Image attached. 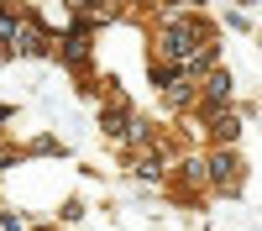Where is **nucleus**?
<instances>
[{
    "label": "nucleus",
    "mask_w": 262,
    "mask_h": 231,
    "mask_svg": "<svg viewBox=\"0 0 262 231\" xmlns=\"http://www.w3.org/2000/svg\"><path fill=\"white\" fill-rule=\"evenodd\" d=\"M236 132H242L236 116H215V137H221V142H236Z\"/></svg>",
    "instance_id": "7ed1b4c3"
},
{
    "label": "nucleus",
    "mask_w": 262,
    "mask_h": 231,
    "mask_svg": "<svg viewBox=\"0 0 262 231\" xmlns=\"http://www.w3.org/2000/svg\"><path fill=\"white\" fill-rule=\"evenodd\" d=\"M205 168H210V179L221 184V189H236V184H242V163H236L231 153H215Z\"/></svg>",
    "instance_id": "f257e3e1"
},
{
    "label": "nucleus",
    "mask_w": 262,
    "mask_h": 231,
    "mask_svg": "<svg viewBox=\"0 0 262 231\" xmlns=\"http://www.w3.org/2000/svg\"><path fill=\"white\" fill-rule=\"evenodd\" d=\"M205 100H210V105H226V100H231V74L215 69V74L205 79Z\"/></svg>",
    "instance_id": "f03ea898"
}]
</instances>
